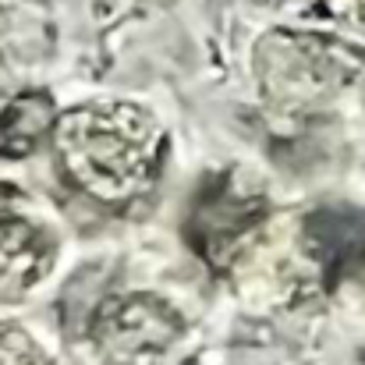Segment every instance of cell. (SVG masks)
<instances>
[{"instance_id":"obj_1","label":"cell","mask_w":365,"mask_h":365,"mask_svg":"<svg viewBox=\"0 0 365 365\" xmlns=\"http://www.w3.org/2000/svg\"><path fill=\"white\" fill-rule=\"evenodd\" d=\"M53 149L75 188L103 206H128L156 185L167 131L138 103H82L57 118Z\"/></svg>"},{"instance_id":"obj_2","label":"cell","mask_w":365,"mask_h":365,"mask_svg":"<svg viewBox=\"0 0 365 365\" xmlns=\"http://www.w3.org/2000/svg\"><path fill=\"white\" fill-rule=\"evenodd\" d=\"M362 61L355 46L312 32H269L255 46L259 86L291 103L337 93L362 71Z\"/></svg>"},{"instance_id":"obj_3","label":"cell","mask_w":365,"mask_h":365,"mask_svg":"<svg viewBox=\"0 0 365 365\" xmlns=\"http://www.w3.org/2000/svg\"><path fill=\"white\" fill-rule=\"evenodd\" d=\"M266 224V195L238 174H210L185 217V238L213 269H227Z\"/></svg>"},{"instance_id":"obj_4","label":"cell","mask_w":365,"mask_h":365,"mask_svg":"<svg viewBox=\"0 0 365 365\" xmlns=\"http://www.w3.org/2000/svg\"><path fill=\"white\" fill-rule=\"evenodd\" d=\"M181 312L156 294H124L100 305L93 319V337L114 359L160 355L181 341Z\"/></svg>"},{"instance_id":"obj_5","label":"cell","mask_w":365,"mask_h":365,"mask_svg":"<svg viewBox=\"0 0 365 365\" xmlns=\"http://www.w3.org/2000/svg\"><path fill=\"white\" fill-rule=\"evenodd\" d=\"M305 252L319 266L327 287L365 266V213L355 206H319L305 217Z\"/></svg>"},{"instance_id":"obj_6","label":"cell","mask_w":365,"mask_h":365,"mask_svg":"<svg viewBox=\"0 0 365 365\" xmlns=\"http://www.w3.org/2000/svg\"><path fill=\"white\" fill-rule=\"evenodd\" d=\"M53 245L25 217H0V291H21L50 269Z\"/></svg>"},{"instance_id":"obj_7","label":"cell","mask_w":365,"mask_h":365,"mask_svg":"<svg viewBox=\"0 0 365 365\" xmlns=\"http://www.w3.org/2000/svg\"><path fill=\"white\" fill-rule=\"evenodd\" d=\"M57 107L50 100V93L29 89L18 93L4 110H0V156H29L32 149H39L46 138H53L57 128Z\"/></svg>"},{"instance_id":"obj_8","label":"cell","mask_w":365,"mask_h":365,"mask_svg":"<svg viewBox=\"0 0 365 365\" xmlns=\"http://www.w3.org/2000/svg\"><path fill=\"white\" fill-rule=\"evenodd\" d=\"M0 365H46L36 341L14 327H0Z\"/></svg>"}]
</instances>
